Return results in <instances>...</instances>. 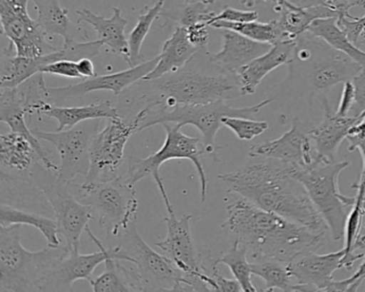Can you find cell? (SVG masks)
Returning <instances> with one entry per match:
<instances>
[{"mask_svg": "<svg viewBox=\"0 0 365 292\" xmlns=\"http://www.w3.org/2000/svg\"><path fill=\"white\" fill-rule=\"evenodd\" d=\"M298 166L264 159L235 172L219 174L230 193L236 194L269 212L281 215L322 234H330L302 183L294 177Z\"/></svg>", "mask_w": 365, "mask_h": 292, "instance_id": "cell-1", "label": "cell"}, {"mask_svg": "<svg viewBox=\"0 0 365 292\" xmlns=\"http://www.w3.org/2000/svg\"><path fill=\"white\" fill-rule=\"evenodd\" d=\"M234 195L226 207L227 219L222 227L227 228L235 240L247 249L251 261L273 259L290 264L326 244L328 234L315 231Z\"/></svg>", "mask_w": 365, "mask_h": 292, "instance_id": "cell-2", "label": "cell"}, {"mask_svg": "<svg viewBox=\"0 0 365 292\" xmlns=\"http://www.w3.org/2000/svg\"><path fill=\"white\" fill-rule=\"evenodd\" d=\"M123 93L143 106L164 110L243 97L238 75L215 65L205 48L178 71L157 80H140Z\"/></svg>", "mask_w": 365, "mask_h": 292, "instance_id": "cell-3", "label": "cell"}, {"mask_svg": "<svg viewBox=\"0 0 365 292\" xmlns=\"http://www.w3.org/2000/svg\"><path fill=\"white\" fill-rule=\"evenodd\" d=\"M287 78L281 85L307 95L309 104L314 98L326 97L339 83L352 80L363 69L350 57L309 33L297 38Z\"/></svg>", "mask_w": 365, "mask_h": 292, "instance_id": "cell-4", "label": "cell"}, {"mask_svg": "<svg viewBox=\"0 0 365 292\" xmlns=\"http://www.w3.org/2000/svg\"><path fill=\"white\" fill-rule=\"evenodd\" d=\"M274 101L273 98L266 99L259 103L247 108H234L226 101H215L208 104L196 105H179L170 110L143 106L142 110L136 113L135 117L140 120L138 132L149 129L153 125L163 123H176L181 127L185 125H193L202 134V142L207 155L212 157L215 163L221 161L219 151L226 146H217L215 137L217 132L223 125L224 117H245L251 118L259 114L262 108Z\"/></svg>", "mask_w": 365, "mask_h": 292, "instance_id": "cell-5", "label": "cell"}, {"mask_svg": "<svg viewBox=\"0 0 365 292\" xmlns=\"http://www.w3.org/2000/svg\"><path fill=\"white\" fill-rule=\"evenodd\" d=\"M22 225H0V291H42L48 268L70 249L67 245L29 251L21 243Z\"/></svg>", "mask_w": 365, "mask_h": 292, "instance_id": "cell-6", "label": "cell"}, {"mask_svg": "<svg viewBox=\"0 0 365 292\" xmlns=\"http://www.w3.org/2000/svg\"><path fill=\"white\" fill-rule=\"evenodd\" d=\"M161 125H163L166 132L163 146L157 152L153 153L145 159L136 157H128L129 166H128L127 174L123 177L132 185H135L147 177H153L163 198L166 209L170 208L173 206L166 193L163 179L160 174V167L170 160H189L197 170L200 181V197H202V202H205L208 179L202 163V155H207L202 138L185 135L181 132L180 125L176 123H163Z\"/></svg>", "mask_w": 365, "mask_h": 292, "instance_id": "cell-7", "label": "cell"}, {"mask_svg": "<svg viewBox=\"0 0 365 292\" xmlns=\"http://www.w3.org/2000/svg\"><path fill=\"white\" fill-rule=\"evenodd\" d=\"M349 162H316L309 167H298L294 177L307 189L312 202L326 221L331 238L344 240L346 221L356 204V197L339 192V177Z\"/></svg>", "mask_w": 365, "mask_h": 292, "instance_id": "cell-8", "label": "cell"}, {"mask_svg": "<svg viewBox=\"0 0 365 292\" xmlns=\"http://www.w3.org/2000/svg\"><path fill=\"white\" fill-rule=\"evenodd\" d=\"M120 249L131 258L132 268L120 266L132 291H181L182 271L164 254L147 244L135 223L120 236Z\"/></svg>", "mask_w": 365, "mask_h": 292, "instance_id": "cell-9", "label": "cell"}, {"mask_svg": "<svg viewBox=\"0 0 365 292\" xmlns=\"http://www.w3.org/2000/svg\"><path fill=\"white\" fill-rule=\"evenodd\" d=\"M76 196L91 207L108 236H120L135 223L138 210L134 185L123 176L104 182L76 185Z\"/></svg>", "mask_w": 365, "mask_h": 292, "instance_id": "cell-10", "label": "cell"}, {"mask_svg": "<svg viewBox=\"0 0 365 292\" xmlns=\"http://www.w3.org/2000/svg\"><path fill=\"white\" fill-rule=\"evenodd\" d=\"M31 182L35 189L43 194L50 204L58 232L65 238L70 251H78L81 236L95 219L91 207L83 204L71 193V184H66L58 179V172L46 167L39 162L31 172Z\"/></svg>", "mask_w": 365, "mask_h": 292, "instance_id": "cell-11", "label": "cell"}, {"mask_svg": "<svg viewBox=\"0 0 365 292\" xmlns=\"http://www.w3.org/2000/svg\"><path fill=\"white\" fill-rule=\"evenodd\" d=\"M168 217L164 219L168 234L164 240L155 243L179 270L182 271L185 283L193 291H217V283L212 275V262L210 268L200 262L197 249L191 234V219L193 215L185 214L178 217L174 208L166 209Z\"/></svg>", "mask_w": 365, "mask_h": 292, "instance_id": "cell-12", "label": "cell"}, {"mask_svg": "<svg viewBox=\"0 0 365 292\" xmlns=\"http://www.w3.org/2000/svg\"><path fill=\"white\" fill-rule=\"evenodd\" d=\"M102 119L84 121L71 129L46 132L33 129L39 140L50 142L61 157L58 179L71 184L76 176L86 177L91 167V146L93 136L99 131Z\"/></svg>", "mask_w": 365, "mask_h": 292, "instance_id": "cell-13", "label": "cell"}, {"mask_svg": "<svg viewBox=\"0 0 365 292\" xmlns=\"http://www.w3.org/2000/svg\"><path fill=\"white\" fill-rule=\"evenodd\" d=\"M138 127L136 117L130 122L121 117L110 119L104 129L97 132L91 142V167L85 182H104L120 176L118 170L125 163V145Z\"/></svg>", "mask_w": 365, "mask_h": 292, "instance_id": "cell-14", "label": "cell"}, {"mask_svg": "<svg viewBox=\"0 0 365 292\" xmlns=\"http://www.w3.org/2000/svg\"><path fill=\"white\" fill-rule=\"evenodd\" d=\"M29 0H0L1 33L14 44L18 56H44L59 48L51 43L50 36L37 20L29 16Z\"/></svg>", "mask_w": 365, "mask_h": 292, "instance_id": "cell-15", "label": "cell"}, {"mask_svg": "<svg viewBox=\"0 0 365 292\" xmlns=\"http://www.w3.org/2000/svg\"><path fill=\"white\" fill-rule=\"evenodd\" d=\"M86 230L93 242L99 247V251L87 255H83L78 251H70L67 255L57 259L44 277L42 291H73V285L76 281H91L97 266L110 258L131 262V258L119 245L112 249H106L103 243L93 234L89 227Z\"/></svg>", "mask_w": 365, "mask_h": 292, "instance_id": "cell-16", "label": "cell"}, {"mask_svg": "<svg viewBox=\"0 0 365 292\" xmlns=\"http://www.w3.org/2000/svg\"><path fill=\"white\" fill-rule=\"evenodd\" d=\"M364 254L347 253L345 247L333 253L305 254L288 264L292 276L298 283L307 285L313 291H328L333 283V275L341 268L351 270L358 260L363 259Z\"/></svg>", "mask_w": 365, "mask_h": 292, "instance_id": "cell-17", "label": "cell"}, {"mask_svg": "<svg viewBox=\"0 0 365 292\" xmlns=\"http://www.w3.org/2000/svg\"><path fill=\"white\" fill-rule=\"evenodd\" d=\"M311 129L307 122L297 117L292 120L289 131L277 140L253 145L249 149V155L279 160L300 168L309 167L316 163L315 149L309 134Z\"/></svg>", "mask_w": 365, "mask_h": 292, "instance_id": "cell-18", "label": "cell"}, {"mask_svg": "<svg viewBox=\"0 0 365 292\" xmlns=\"http://www.w3.org/2000/svg\"><path fill=\"white\" fill-rule=\"evenodd\" d=\"M159 63V55L150 61H144L135 67L116 73L87 78L78 84L66 87H48V102L56 105L58 102L73 98L82 97L93 91H112L115 95H120L123 91L146 78Z\"/></svg>", "mask_w": 365, "mask_h": 292, "instance_id": "cell-19", "label": "cell"}, {"mask_svg": "<svg viewBox=\"0 0 365 292\" xmlns=\"http://www.w3.org/2000/svg\"><path fill=\"white\" fill-rule=\"evenodd\" d=\"M324 119L317 127L309 130V137L313 142L316 153V162L331 163L335 162V155L346 140L350 129L360 120L362 114L356 116H341L333 112L327 97L320 99Z\"/></svg>", "mask_w": 365, "mask_h": 292, "instance_id": "cell-20", "label": "cell"}, {"mask_svg": "<svg viewBox=\"0 0 365 292\" xmlns=\"http://www.w3.org/2000/svg\"><path fill=\"white\" fill-rule=\"evenodd\" d=\"M39 162H42L41 157L38 155L37 150L29 138L14 131L1 134L0 136L1 179L23 180L27 184L31 185V172Z\"/></svg>", "mask_w": 365, "mask_h": 292, "instance_id": "cell-21", "label": "cell"}, {"mask_svg": "<svg viewBox=\"0 0 365 292\" xmlns=\"http://www.w3.org/2000/svg\"><path fill=\"white\" fill-rule=\"evenodd\" d=\"M222 31V48L220 52H208L209 58L215 65L230 73H236L257 57L268 52L272 44L254 41L230 29Z\"/></svg>", "mask_w": 365, "mask_h": 292, "instance_id": "cell-22", "label": "cell"}, {"mask_svg": "<svg viewBox=\"0 0 365 292\" xmlns=\"http://www.w3.org/2000/svg\"><path fill=\"white\" fill-rule=\"evenodd\" d=\"M296 40H282L273 44L268 52L254 59L237 72L243 95H254L260 83L269 73L282 66L289 65L294 55Z\"/></svg>", "mask_w": 365, "mask_h": 292, "instance_id": "cell-23", "label": "cell"}, {"mask_svg": "<svg viewBox=\"0 0 365 292\" xmlns=\"http://www.w3.org/2000/svg\"><path fill=\"white\" fill-rule=\"evenodd\" d=\"M76 14L80 18V22L93 26L104 46L115 54L123 56L128 63L130 57L129 41L125 31L129 22L123 18L119 8H113V16L110 19L97 16L89 9L78 10Z\"/></svg>", "mask_w": 365, "mask_h": 292, "instance_id": "cell-24", "label": "cell"}, {"mask_svg": "<svg viewBox=\"0 0 365 292\" xmlns=\"http://www.w3.org/2000/svg\"><path fill=\"white\" fill-rule=\"evenodd\" d=\"M36 114L50 117L58 122L56 131L71 129L80 123L93 119H117L121 118L118 110L112 105L110 101H102L100 103L89 104L74 108H59L55 104L44 102L39 106Z\"/></svg>", "mask_w": 365, "mask_h": 292, "instance_id": "cell-25", "label": "cell"}, {"mask_svg": "<svg viewBox=\"0 0 365 292\" xmlns=\"http://www.w3.org/2000/svg\"><path fill=\"white\" fill-rule=\"evenodd\" d=\"M272 1L275 5L274 11L279 16L277 21L284 33L290 39H297L307 33L309 25L318 19L339 18L341 16H345L327 6H318V7L305 9V8L296 7L286 0H272Z\"/></svg>", "mask_w": 365, "mask_h": 292, "instance_id": "cell-26", "label": "cell"}, {"mask_svg": "<svg viewBox=\"0 0 365 292\" xmlns=\"http://www.w3.org/2000/svg\"><path fill=\"white\" fill-rule=\"evenodd\" d=\"M198 51L200 48L190 42L185 27L179 25L164 42L157 67L143 80H157L165 74L178 71L197 54Z\"/></svg>", "mask_w": 365, "mask_h": 292, "instance_id": "cell-27", "label": "cell"}, {"mask_svg": "<svg viewBox=\"0 0 365 292\" xmlns=\"http://www.w3.org/2000/svg\"><path fill=\"white\" fill-rule=\"evenodd\" d=\"M44 58L46 55L34 58L18 56L14 44L10 43L0 55V88H14L41 73L46 66Z\"/></svg>", "mask_w": 365, "mask_h": 292, "instance_id": "cell-28", "label": "cell"}, {"mask_svg": "<svg viewBox=\"0 0 365 292\" xmlns=\"http://www.w3.org/2000/svg\"><path fill=\"white\" fill-rule=\"evenodd\" d=\"M307 33L324 40L331 48L347 55L365 68V52L350 41L345 31L337 24V18L318 19L309 25Z\"/></svg>", "mask_w": 365, "mask_h": 292, "instance_id": "cell-29", "label": "cell"}, {"mask_svg": "<svg viewBox=\"0 0 365 292\" xmlns=\"http://www.w3.org/2000/svg\"><path fill=\"white\" fill-rule=\"evenodd\" d=\"M0 225H29L39 230L48 241V246H58L61 239L58 236V227L56 219L38 213L29 212L14 208V206L3 202L0 206Z\"/></svg>", "mask_w": 365, "mask_h": 292, "instance_id": "cell-30", "label": "cell"}, {"mask_svg": "<svg viewBox=\"0 0 365 292\" xmlns=\"http://www.w3.org/2000/svg\"><path fill=\"white\" fill-rule=\"evenodd\" d=\"M38 12L37 21L50 37L61 36L63 41L73 39L70 35L69 11L63 9L59 0H33Z\"/></svg>", "mask_w": 365, "mask_h": 292, "instance_id": "cell-31", "label": "cell"}, {"mask_svg": "<svg viewBox=\"0 0 365 292\" xmlns=\"http://www.w3.org/2000/svg\"><path fill=\"white\" fill-rule=\"evenodd\" d=\"M210 27L215 29H230V31H236L254 41L272 44V46L282 40L290 39L284 33L277 20L267 23H260L257 21L247 23L217 21V22L212 23Z\"/></svg>", "mask_w": 365, "mask_h": 292, "instance_id": "cell-32", "label": "cell"}, {"mask_svg": "<svg viewBox=\"0 0 365 292\" xmlns=\"http://www.w3.org/2000/svg\"><path fill=\"white\" fill-rule=\"evenodd\" d=\"M251 261V260H250ZM252 273L264 281L266 291L275 289L292 291L294 277L292 276L288 264L273 259L252 260Z\"/></svg>", "mask_w": 365, "mask_h": 292, "instance_id": "cell-33", "label": "cell"}, {"mask_svg": "<svg viewBox=\"0 0 365 292\" xmlns=\"http://www.w3.org/2000/svg\"><path fill=\"white\" fill-rule=\"evenodd\" d=\"M165 3L166 0H157L150 8H146V11L143 12L138 16L135 27L132 29L129 37H128L130 50L129 61H128L129 67H135V66L146 61L144 56L140 54V50H142L143 43L150 31L153 22L160 14H162Z\"/></svg>", "mask_w": 365, "mask_h": 292, "instance_id": "cell-34", "label": "cell"}, {"mask_svg": "<svg viewBox=\"0 0 365 292\" xmlns=\"http://www.w3.org/2000/svg\"><path fill=\"white\" fill-rule=\"evenodd\" d=\"M213 266H219V264H225L230 268V272L234 275L240 283L242 291L256 292L257 289L252 283V266L250 261L247 249L242 244L235 240L234 244L230 247L227 253L222 255L217 259L213 260Z\"/></svg>", "mask_w": 365, "mask_h": 292, "instance_id": "cell-35", "label": "cell"}, {"mask_svg": "<svg viewBox=\"0 0 365 292\" xmlns=\"http://www.w3.org/2000/svg\"><path fill=\"white\" fill-rule=\"evenodd\" d=\"M120 260L110 258L104 262L106 270L98 277L88 281L95 292H129L132 291L121 270Z\"/></svg>", "mask_w": 365, "mask_h": 292, "instance_id": "cell-36", "label": "cell"}, {"mask_svg": "<svg viewBox=\"0 0 365 292\" xmlns=\"http://www.w3.org/2000/svg\"><path fill=\"white\" fill-rule=\"evenodd\" d=\"M356 200L354 208L350 211L346 221L345 234H344V247L347 253L356 251V243L361 236V228L363 225V217L365 211L363 202L365 200V189H356Z\"/></svg>", "mask_w": 365, "mask_h": 292, "instance_id": "cell-37", "label": "cell"}, {"mask_svg": "<svg viewBox=\"0 0 365 292\" xmlns=\"http://www.w3.org/2000/svg\"><path fill=\"white\" fill-rule=\"evenodd\" d=\"M224 127L234 132L240 140H252L268 130L266 121L253 120L245 117H224Z\"/></svg>", "mask_w": 365, "mask_h": 292, "instance_id": "cell-38", "label": "cell"}, {"mask_svg": "<svg viewBox=\"0 0 365 292\" xmlns=\"http://www.w3.org/2000/svg\"><path fill=\"white\" fill-rule=\"evenodd\" d=\"M215 12L208 9V6L204 4L193 1V3H185L181 6L180 11L177 12L175 16H170L172 20L177 21L180 26L187 28L198 23H206L209 25Z\"/></svg>", "mask_w": 365, "mask_h": 292, "instance_id": "cell-39", "label": "cell"}, {"mask_svg": "<svg viewBox=\"0 0 365 292\" xmlns=\"http://www.w3.org/2000/svg\"><path fill=\"white\" fill-rule=\"evenodd\" d=\"M348 151H360L362 157L363 168L360 182L365 183V113H363L360 120L350 129L347 137Z\"/></svg>", "mask_w": 365, "mask_h": 292, "instance_id": "cell-40", "label": "cell"}, {"mask_svg": "<svg viewBox=\"0 0 365 292\" xmlns=\"http://www.w3.org/2000/svg\"><path fill=\"white\" fill-rule=\"evenodd\" d=\"M363 251H364L363 262L356 273L343 281H333L330 287L328 288V291H358L360 289L365 281V247Z\"/></svg>", "mask_w": 365, "mask_h": 292, "instance_id": "cell-41", "label": "cell"}, {"mask_svg": "<svg viewBox=\"0 0 365 292\" xmlns=\"http://www.w3.org/2000/svg\"><path fill=\"white\" fill-rule=\"evenodd\" d=\"M258 20V14L256 11H243V10L235 9V8L226 7L219 14H215L212 20L209 23L210 26L212 23L217 21L230 23H247Z\"/></svg>", "mask_w": 365, "mask_h": 292, "instance_id": "cell-42", "label": "cell"}, {"mask_svg": "<svg viewBox=\"0 0 365 292\" xmlns=\"http://www.w3.org/2000/svg\"><path fill=\"white\" fill-rule=\"evenodd\" d=\"M337 24L345 31L352 43L358 46L360 43V36L365 29V16L362 18L349 19L346 16L337 18Z\"/></svg>", "mask_w": 365, "mask_h": 292, "instance_id": "cell-43", "label": "cell"}, {"mask_svg": "<svg viewBox=\"0 0 365 292\" xmlns=\"http://www.w3.org/2000/svg\"><path fill=\"white\" fill-rule=\"evenodd\" d=\"M41 73L63 76L66 78H83L78 69L76 61H59L50 63L42 69Z\"/></svg>", "mask_w": 365, "mask_h": 292, "instance_id": "cell-44", "label": "cell"}, {"mask_svg": "<svg viewBox=\"0 0 365 292\" xmlns=\"http://www.w3.org/2000/svg\"><path fill=\"white\" fill-rule=\"evenodd\" d=\"M351 82L354 86V105L352 110L356 116L365 113V68L352 78Z\"/></svg>", "mask_w": 365, "mask_h": 292, "instance_id": "cell-45", "label": "cell"}, {"mask_svg": "<svg viewBox=\"0 0 365 292\" xmlns=\"http://www.w3.org/2000/svg\"><path fill=\"white\" fill-rule=\"evenodd\" d=\"M208 27L209 25L206 23H198V24L185 28L190 42L200 50H204L208 46L209 38H210L209 37Z\"/></svg>", "mask_w": 365, "mask_h": 292, "instance_id": "cell-46", "label": "cell"}, {"mask_svg": "<svg viewBox=\"0 0 365 292\" xmlns=\"http://www.w3.org/2000/svg\"><path fill=\"white\" fill-rule=\"evenodd\" d=\"M354 105V86L351 80L343 83L341 100L336 113L341 116H348Z\"/></svg>", "mask_w": 365, "mask_h": 292, "instance_id": "cell-47", "label": "cell"}, {"mask_svg": "<svg viewBox=\"0 0 365 292\" xmlns=\"http://www.w3.org/2000/svg\"><path fill=\"white\" fill-rule=\"evenodd\" d=\"M328 7L345 14L348 18L354 19L349 14V10L352 8L361 7L365 8V0H324Z\"/></svg>", "mask_w": 365, "mask_h": 292, "instance_id": "cell-48", "label": "cell"}, {"mask_svg": "<svg viewBox=\"0 0 365 292\" xmlns=\"http://www.w3.org/2000/svg\"><path fill=\"white\" fill-rule=\"evenodd\" d=\"M212 275L217 283V291H242L240 283L237 279H228L220 274L219 266H213Z\"/></svg>", "mask_w": 365, "mask_h": 292, "instance_id": "cell-49", "label": "cell"}, {"mask_svg": "<svg viewBox=\"0 0 365 292\" xmlns=\"http://www.w3.org/2000/svg\"><path fill=\"white\" fill-rule=\"evenodd\" d=\"M78 63V72H80L81 76L83 78H91L97 76L96 74L95 65H93L91 58H83L80 61H76Z\"/></svg>", "mask_w": 365, "mask_h": 292, "instance_id": "cell-50", "label": "cell"}, {"mask_svg": "<svg viewBox=\"0 0 365 292\" xmlns=\"http://www.w3.org/2000/svg\"><path fill=\"white\" fill-rule=\"evenodd\" d=\"M272 1V0H270ZM288 3L292 4V5L296 6V7L299 8H313L318 7V6H327L324 4V0H286ZM328 7V6H327Z\"/></svg>", "mask_w": 365, "mask_h": 292, "instance_id": "cell-51", "label": "cell"}, {"mask_svg": "<svg viewBox=\"0 0 365 292\" xmlns=\"http://www.w3.org/2000/svg\"><path fill=\"white\" fill-rule=\"evenodd\" d=\"M193 1H198V3L204 4L206 6H211L213 4L217 3L220 0H185V3H193Z\"/></svg>", "mask_w": 365, "mask_h": 292, "instance_id": "cell-52", "label": "cell"}, {"mask_svg": "<svg viewBox=\"0 0 365 292\" xmlns=\"http://www.w3.org/2000/svg\"><path fill=\"white\" fill-rule=\"evenodd\" d=\"M267 1H270V0H245V5L247 7H253L257 3H267Z\"/></svg>", "mask_w": 365, "mask_h": 292, "instance_id": "cell-53", "label": "cell"}, {"mask_svg": "<svg viewBox=\"0 0 365 292\" xmlns=\"http://www.w3.org/2000/svg\"><path fill=\"white\" fill-rule=\"evenodd\" d=\"M365 41V29L362 31V33H361L360 36V42H364Z\"/></svg>", "mask_w": 365, "mask_h": 292, "instance_id": "cell-54", "label": "cell"}, {"mask_svg": "<svg viewBox=\"0 0 365 292\" xmlns=\"http://www.w3.org/2000/svg\"><path fill=\"white\" fill-rule=\"evenodd\" d=\"M363 208H364V211H365V200H364V202H363ZM364 227H365V224H364Z\"/></svg>", "mask_w": 365, "mask_h": 292, "instance_id": "cell-55", "label": "cell"}, {"mask_svg": "<svg viewBox=\"0 0 365 292\" xmlns=\"http://www.w3.org/2000/svg\"><path fill=\"white\" fill-rule=\"evenodd\" d=\"M155 1H157V0H153V3H155Z\"/></svg>", "mask_w": 365, "mask_h": 292, "instance_id": "cell-56", "label": "cell"}]
</instances>
